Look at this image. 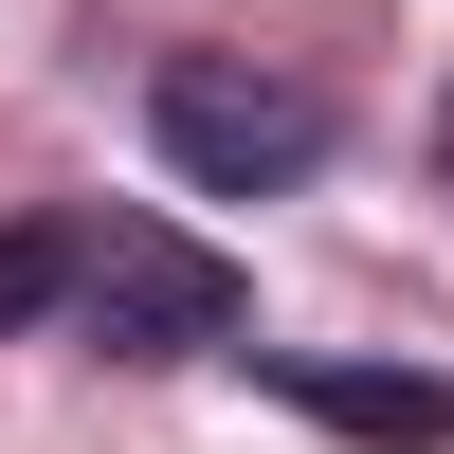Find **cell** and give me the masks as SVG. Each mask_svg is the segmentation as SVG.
I'll return each instance as SVG.
<instances>
[{
    "label": "cell",
    "mask_w": 454,
    "mask_h": 454,
    "mask_svg": "<svg viewBox=\"0 0 454 454\" xmlns=\"http://www.w3.org/2000/svg\"><path fill=\"white\" fill-rule=\"evenodd\" d=\"M73 327H91L109 364H218V346L254 327V273H237L218 237H182V218L109 200L91 254H73Z\"/></svg>",
    "instance_id": "cell-2"
},
{
    "label": "cell",
    "mask_w": 454,
    "mask_h": 454,
    "mask_svg": "<svg viewBox=\"0 0 454 454\" xmlns=\"http://www.w3.org/2000/svg\"><path fill=\"white\" fill-rule=\"evenodd\" d=\"M73 254H91V218H0V327L73 309Z\"/></svg>",
    "instance_id": "cell-4"
},
{
    "label": "cell",
    "mask_w": 454,
    "mask_h": 454,
    "mask_svg": "<svg viewBox=\"0 0 454 454\" xmlns=\"http://www.w3.org/2000/svg\"><path fill=\"white\" fill-rule=\"evenodd\" d=\"M145 145H164V182H200V200H291V182L327 164V91L273 55H164L145 73Z\"/></svg>",
    "instance_id": "cell-1"
},
{
    "label": "cell",
    "mask_w": 454,
    "mask_h": 454,
    "mask_svg": "<svg viewBox=\"0 0 454 454\" xmlns=\"http://www.w3.org/2000/svg\"><path fill=\"white\" fill-rule=\"evenodd\" d=\"M273 400L327 419V436H364V454H454V382H436V364H309V346H291Z\"/></svg>",
    "instance_id": "cell-3"
}]
</instances>
